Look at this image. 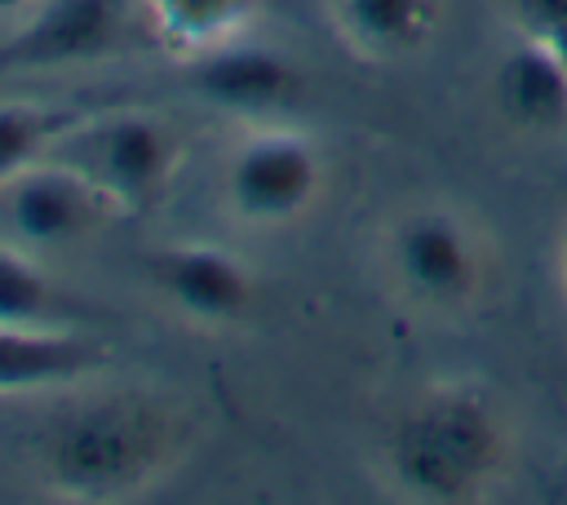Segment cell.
I'll return each mask as SVG.
<instances>
[{"label":"cell","mask_w":567,"mask_h":505,"mask_svg":"<svg viewBox=\"0 0 567 505\" xmlns=\"http://www.w3.org/2000/svg\"><path fill=\"white\" fill-rule=\"evenodd\" d=\"M40 0H0V27H18V22H27L31 18V9H35Z\"/></svg>","instance_id":"17"},{"label":"cell","mask_w":567,"mask_h":505,"mask_svg":"<svg viewBox=\"0 0 567 505\" xmlns=\"http://www.w3.org/2000/svg\"><path fill=\"white\" fill-rule=\"evenodd\" d=\"M84 173L120 217L151 213L177 182L186 146L182 133L155 111H106L75 120L49 151Z\"/></svg>","instance_id":"3"},{"label":"cell","mask_w":567,"mask_h":505,"mask_svg":"<svg viewBox=\"0 0 567 505\" xmlns=\"http://www.w3.org/2000/svg\"><path fill=\"white\" fill-rule=\"evenodd\" d=\"M0 323L4 328H53L58 292L44 275V257L0 239Z\"/></svg>","instance_id":"14"},{"label":"cell","mask_w":567,"mask_h":505,"mask_svg":"<svg viewBox=\"0 0 567 505\" xmlns=\"http://www.w3.org/2000/svg\"><path fill=\"white\" fill-rule=\"evenodd\" d=\"M142 9L155 44L168 58L190 62L208 49L252 35L266 0H142Z\"/></svg>","instance_id":"13"},{"label":"cell","mask_w":567,"mask_h":505,"mask_svg":"<svg viewBox=\"0 0 567 505\" xmlns=\"http://www.w3.org/2000/svg\"><path fill=\"white\" fill-rule=\"evenodd\" d=\"M492 102L501 120L527 137L567 133V53L523 31L492 71Z\"/></svg>","instance_id":"10"},{"label":"cell","mask_w":567,"mask_h":505,"mask_svg":"<svg viewBox=\"0 0 567 505\" xmlns=\"http://www.w3.org/2000/svg\"><path fill=\"white\" fill-rule=\"evenodd\" d=\"M385 275L394 292L416 310H470L492 275L487 239L465 213L447 204H416L385 230Z\"/></svg>","instance_id":"4"},{"label":"cell","mask_w":567,"mask_h":505,"mask_svg":"<svg viewBox=\"0 0 567 505\" xmlns=\"http://www.w3.org/2000/svg\"><path fill=\"white\" fill-rule=\"evenodd\" d=\"M151 288L190 323L226 328L257 306V275L221 244H164L146 252Z\"/></svg>","instance_id":"8"},{"label":"cell","mask_w":567,"mask_h":505,"mask_svg":"<svg viewBox=\"0 0 567 505\" xmlns=\"http://www.w3.org/2000/svg\"><path fill=\"white\" fill-rule=\"evenodd\" d=\"M186 66V80L190 89L230 111V115H275V111H288L306 80H301V66L292 62V53L275 49V44H261L252 35L244 40H230L221 49H208Z\"/></svg>","instance_id":"9"},{"label":"cell","mask_w":567,"mask_h":505,"mask_svg":"<svg viewBox=\"0 0 567 505\" xmlns=\"http://www.w3.org/2000/svg\"><path fill=\"white\" fill-rule=\"evenodd\" d=\"M195 443V416L155 390H111L62 412L40 447L44 483L62 501H133L164 483Z\"/></svg>","instance_id":"1"},{"label":"cell","mask_w":567,"mask_h":505,"mask_svg":"<svg viewBox=\"0 0 567 505\" xmlns=\"http://www.w3.org/2000/svg\"><path fill=\"white\" fill-rule=\"evenodd\" d=\"M509 461V421L474 381H443L416 394L385 443L390 483L425 505L478 501Z\"/></svg>","instance_id":"2"},{"label":"cell","mask_w":567,"mask_h":505,"mask_svg":"<svg viewBox=\"0 0 567 505\" xmlns=\"http://www.w3.org/2000/svg\"><path fill=\"white\" fill-rule=\"evenodd\" d=\"M75 120V111H58L49 102H0V186L27 164L44 159Z\"/></svg>","instance_id":"15"},{"label":"cell","mask_w":567,"mask_h":505,"mask_svg":"<svg viewBox=\"0 0 567 505\" xmlns=\"http://www.w3.org/2000/svg\"><path fill=\"white\" fill-rule=\"evenodd\" d=\"M328 18L354 58L399 62L434 40L443 0H328Z\"/></svg>","instance_id":"12"},{"label":"cell","mask_w":567,"mask_h":505,"mask_svg":"<svg viewBox=\"0 0 567 505\" xmlns=\"http://www.w3.org/2000/svg\"><path fill=\"white\" fill-rule=\"evenodd\" d=\"M111 363V350L66 323L53 328H4L0 323V399L75 385Z\"/></svg>","instance_id":"11"},{"label":"cell","mask_w":567,"mask_h":505,"mask_svg":"<svg viewBox=\"0 0 567 505\" xmlns=\"http://www.w3.org/2000/svg\"><path fill=\"white\" fill-rule=\"evenodd\" d=\"M128 27L124 0H40L0 44V71H66L102 62Z\"/></svg>","instance_id":"7"},{"label":"cell","mask_w":567,"mask_h":505,"mask_svg":"<svg viewBox=\"0 0 567 505\" xmlns=\"http://www.w3.org/2000/svg\"><path fill=\"white\" fill-rule=\"evenodd\" d=\"M323 195V151L292 124L244 133L221 159V199L239 226H292Z\"/></svg>","instance_id":"5"},{"label":"cell","mask_w":567,"mask_h":505,"mask_svg":"<svg viewBox=\"0 0 567 505\" xmlns=\"http://www.w3.org/2000/svg\"><path fill=\"white\" fill-rule=\"evenodd\" d=\"M111 217L120 213L106 204V195L58 155L27 164L0 186V239L35 257L89 244Z\"/></svg>","instance_id":"6"},{"label":"cell","mask_w":567,"mask_h":505,"mask_svg":"<svg viewBox=\"0 0 567 505\" xmlns=\"http://www.w3.org/2000/svg\"><path fill=\"white\" fill-rule=\"evenodd\" d=\"M527 35H540L567 53V0H514Z\"/></svg>","instance_id":"16"},{"label":"cell","mask_w":567,"mask_h":505,"mask_svg":"<svg viewBox=\"0 0 567 505\" xmlns=\"http://www.w3.org/2000/svg\"><path fill=\"white\" fill-rule=\"evenodd\" d=\"M558 279H563V292H567V230H563V244H558Z\"/></svg>","instance_id":"18"}]
</instances>
